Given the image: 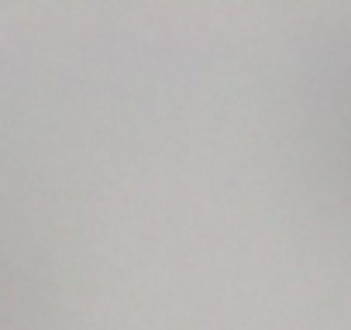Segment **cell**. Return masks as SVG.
Listing matches in <instances>:
<instances>
[{
    "label": "cell",
    "instance_id": "cell-1",
    "mask_svg": "<svg viewBox=\"0 0 351 330\" xmlns=\"http://www.w3.org/2000/svg\"><path fill=\"white\" fill-rule=\"evenodd\" d=\"M52 303V238L25 141L0 114V330H42Z\"/></svg>",
    "mask_w": 351,
    "mask_h": 330
}]
</instances>
